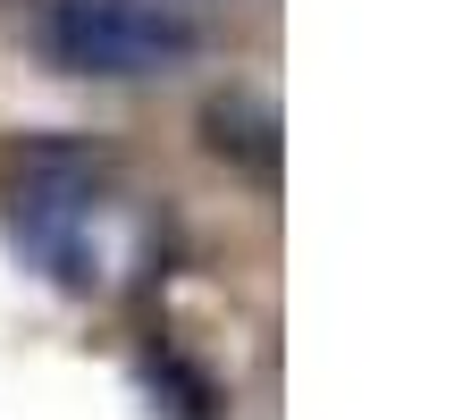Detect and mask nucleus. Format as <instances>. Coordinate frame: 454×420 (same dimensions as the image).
Instances as JSON below:
<instances>
[{"instance_id": "1", "label": "nucleus", "mask_w": 454, "mask_h": 420, "mask_svg": "<svg viewBox=\"0 0 454 420\" xmlns=\"http://www.w3.org/2000/svg\"><path fill=\"white\" fill-rule=\"evenodd\" d=\"M118 160L93 135H26L9 152V244L59 294H93L101 277V194Z\"/></svg>"}, {"instance_id": "2", "label": "nucleus", "mask_w": 454, "mask_h": 420, "mask_svg": "<svg viewBox=\"0 0 454 420\" xmlns=\"http://www.w3.org/2000/svg\"><path fill=\"white\" fill-rule=\"evenodd\" d=\"M34 59L59 76H93V84H135V76H168L202 51V26L185 9L160 0H43L26 26Z\"/></svg>"}, {"instance_id": "3", "label": "nucleus", "mask_w": 454, "mask_h": 420, "mask_svg": "<svg viewBox=\"0 0 454 420\" xmlns=\"http://www.w3.org/2000/svg\"><path fill=\"white\" fill-rule=\"evenodd\" d=\"M202 152L219 168L253 185H278V152H286V127H278V101L253 93V84H227V93L202 101Z\"/></svg>"}, {"instance_id": "4", "label": "nucleus", "mask_w": 454, "mask_h": 420, "mask_svg": "<svg viewBox=\"0 0 454 420\" xmlns=\"http://www.w3.org/2000/svg\"><path fill=\"white\" fill-rule=\"evenodd\" d=\"M135 387H144L152 420H227L219 378L202 370L194 354H177V345H160V354H144V362H135Z\"/></svg>"}]
</instances>
